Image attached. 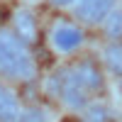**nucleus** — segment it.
Segmentation results:
<instances>
[{
    "instance_id": "nucleus-1",
    "label": "nucleus",
    "mask_w": 122,
    "mask_h": 122,
    "mask_svg": "<svg viewBox=\"0 0 122 122\" xmlns=\"http://www.w3.org/2000/svg\"><path fill=\"white\" fill-rule=\"evenodd\" d=\"M34 71V59L29 56L25 44H20L10 34H0V73L15 81H29Z\"/></svg>"
},
{
    "instance_id": "nucleus-2",
    "label": "nucleus",
    "mask_w": 122,
    "mask_h": 122,
    "mask_svg": "<svg viewBox=\"0 0 122 122\" xmlns=\"http://www.w3.org/2000/svg\"><path fill=\"white\" fill-rule=\"evenodd\" d=\"M88 93H90V88H88L83 81L78 78V73H76L73 68L64 73V78H61V98H64V100H66V103L73 107V110L86 107Z\"/></svg>"
},
{
    "instance_id": "nucleus-3",
    "label": "nucleus",
    "mask_w": 122,
    "mask_h": 122,
    "mask_svg": "<svg viewBox=\"0 0 122 122\" xmlns=\"http://www.w3.org/2000/svg\"><path fill=\"white\" fill-rule=\"evenodd\" d=\"M112 3L115 0H78L76 12L78 17L88 25H98L112 12Z\"/></svg>"
},
{
    "instance_id": "nucleus-4",
    "label": "nucleus",
    "mask_w": 122,
    "mask_h": 122,
    "mask_svg": "<svg viewBox=\"0 0 122 122\" xmlns=\"http://www.w3.org/2000/svg\"><path fill=\"white\" fill-rule=\"evenodd\" d=\"M51 42L59 51H73L76 46H81L83 42V32L73 25H59L51 34Z\"/></svg>"
},
{
    "instance_id": "nucleus-5",
    "label": "nucleus",
    "mask_w": 122,
    "mask_h": 122,
    "mask_svg": "<svg viewBox=\"0 0 122 122\" xmlns=\"http://www.w3.org/2000/svg\"><path fill=\"white\" fill-rule=\"evenodd\" d=\"M17 117H20L17 98L0 86V122H17Z\"/></svg>"
},
{
    "instance_id": "nucleus-6",
    "label": "nucleus",
    "mask_w": 122,
    "mask_h": 122,
    "mask_svg": "<svg viewBox=\"0 0 122 122\" xmlns=\"http://www.w3.org/2000/svg\"><path fill=\"white\" fill-rule=\"evenodd\" d=\"M15 27H17V32H20V37H22L25 42H34L37 39V22H34L32 12L20 10L15 15Z\"/></svg>"
},
{
    "instance_id": "nucleus-7",
    "label": "nucleus",
    "mask_w": 122,
    "mask_h": 122,
    "mask_svg": "<svg viewBox=\"0 0 122 122\" xmlns=\"http://www.w3.org/2000/svg\"><path fill=\"white\" fill-rule=\"evenodd\" d=\"M76 73H78V78L83 81V83L90 88V90H95V88H100V83H103V78H100V73H98V68L93 66V64H78L76 68Z\"/></svg>"
},
{
    "instance_id": "nucleus-8",
    "label": "nucleus",
    "mask_w": 122,
    "mask_h": 122,
    "mask_svg": "<svg viewBox=\"0 0 122 122\" xmlns=\"http://www.w3.org/2000/svg\"><path fill=\"white\" fill-rule=\"evenodd\" d=\"M105 64L115 76H122V42L105 49Z\"/></svg>"
},
{
    "instance_id": "nucleus-9",
    "label": "nucleus",
    "mask_w": 122,
    "mask_h": 122,
    "mask_svg": "<svg viewBox=\"0 0 122 122\" xmlns=\"http://www.w3.org/2000/svg\"><path fill=\"white\" fill-rule=\"evenodd\" d=\"M105 20H107V22H105V32H107V37L122 39V10H117V12H110Z\"/></svg>"
},
{
    "instance_id": "nucleus-10",
    "label": "nucleus",
    "mask_w": 122,
    "mask_h": 122,
    "mask_svg": "<svg viewBox=\"0 0 122 122\" xmlns=\"http://www.w3.org/2000/svg\"><path fill=\"white\" fill-rule=\"evenodd\" d=\"M17 122H46V120H44V112H42V110L29 107V110H25V112H20Z\"/></svg>"
},
{
    "instance_id": "nucleus-11",
    "label": "nucleus",
    "mask_w": 122,
    "mask_h": 122,
    "mask_svg": "<svg viewBox=\"0 0 122 122\" xmlns=\"http://www.w3.org/2000/svg\"><path fill=\"white\" fill-rule=\"evenodd\" d=\"M107 112H105V107H100V105H93L88 110V115H86V122H105Z\"/></svg>"
},
{
    "instance_id": "nucleus-12",
    "label": "nucleus",
    "mask_w": 122,
    "mask_h": 122,
    "mask_svg": "<svg viewBox=\"0 0 122 122\" xmlns=\"http://www.w3.org/2000/svg\"><path fill=\"white\" fill-rule=\"evenodd\" d=\"M54 5H59V7H64V5H68V3H73V0H51Z\"/></svg>"
},
{
    "instance_id": "nucleus-13",
    "label": "nucleus",
    "mask_w": 122,
    "mask_h": 122,
    "mask_svg": "<svg viewBox=\"0 0 122 122\" xmlns=\"http://www.w3.org/2000/svg\"><path fill=\"white\" fill-rule=\"evenodd\" d=\"M120 90H122V83H120Z\"/></svg>"
}]
</instances>
